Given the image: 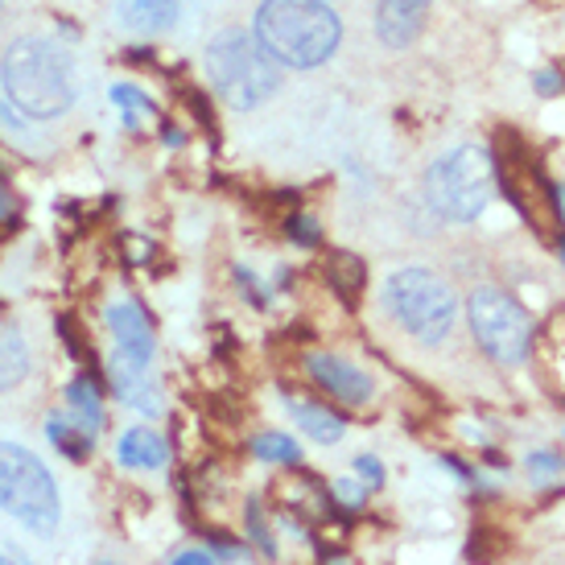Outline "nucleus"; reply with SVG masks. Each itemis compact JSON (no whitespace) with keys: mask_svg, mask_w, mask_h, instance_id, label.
<instances>
[{"mask_svg":"<svg viewBox=\"0 0 565 565\" xmlns=\"http://www.w3.org/2000/svg\"><path fill=\"white\" fill-rule=\"evenodd\" d=\"M0 83L9 92V104L33 120H54L71 108L75 99V79H71V58L63 46L50 38H17L4 46L0 58Z\"/></svg>","mask_w":565,"mask_h":565,"instance_id":"obj_2","label":"nucleus"},{"mask_svg":"<svg viewBox=\"0 0 565 565\" xmlns=\"http://www.w3.org/2000/svg\"><path fill=\"white\" fill-rule=\"evenodd\" d=\"M108 380H111V393L120 396L125 405L141 408V413H149V417L161 413V388H158V380L149 376V363L125 360V355L111 351Z\"/></svg>","mask_w":565,"mask_h":565,"instance_id":"obj_11","label":"nucleus"},{"mask_svg":"<svg viewBox=\"0 0 565 565\" xmlns=\"http://www.w3.org/2000/svg\"><path fill=\"white\" fill-rule=\"evenodd\" d=\"M104 322H108V334L116 343V355L137 363L153 360V327H149V318L137 301H111L104 310Z\"/></svg>","mask_w":565,"mask_h":565,"instance_id":"obj_8","label":"nucleus"},{"mask_svg":"<svg viewBox=\"0 0 565 565\" xmlns=\"http://www.w3.org/2000/svg\"><path fill=\"white\" fill-rule=\"evenodd\" d=\"M9 211H13V199H9V190L0 186V220H4V215H9Z\"/></svg>","mask_w":565,"mask_h":565,"instance_id":"obj_29","label":"nucleus"},{"mask_svg":"<svg viewBox=\"0 0 565 565\" xmlns=\"http://www.w3.org/2000/svg\"><path fill=\"white\" fill-rule=\"evenodd\" d=\"M289 239L301 244V248H315L322 236H318V223L310 220V215H294V220H289Z\"/></svg>","mask_w":565,"mask_h":565,"instance_id":"obj_22","label":"nucleus"},{"mask_svg":"<svg viewBox=\"0 0 565 565\" xmlns=\"http://www.w3.org/2000/svg\"><path fill=\"white\" fill-rule=\"evenodd\" d=\"M294 417H298V425L310 434L315 441H322V446H330V441L343 438V417H334L330 408L322 405H310V401H294Z\"/></svg>","mask_w":565,"mask_h":565,"instance_id":"obj_17","label":"nucleus"},{"mask_svg":"<svg viewBox=\"0 0 565 565\" xmlns=\"http://www.w3.org/2000/svg\"><path fill=\"white\" fill-rule=\"evenodd\" d=\"M256 38L281 66L315 71L343 42V21L327 0H265L256 9Z\"/></svg>","mask_w":565,"mask_h":565,"instance_id":"obj_1","label":"nucleus"},{"mask_svg":"<svg viewBox=\"0 0 565 565\" xmlns=\"http://www.w3.org/2000/svg\"><path fill=\"white\" fill-rule=\"evenodd\" d=\"M0 512L38 536H54L63 520V500L50 467L17 441H0Z\"/></svg>","mask_w":565,"mask_h":565,"instance_id":"obj_4","label":"nucleus"},{"mask_svg":"<svg viewBox=\"0 0 565 565\" xmlns=\"http://www.w3.org/2000/svg\"><path fill=\"white\" fill-rule=\"evenodd\" d=\"M495 194V170L479 145H458L425 173V203L450 223L479 220Z\"/></svg>","mask_w":565,"mask_h":565,"instance_id":"obj_5","label":"nucleus"},{"mask_svg":"<svg viewBox=\"0 0 565 565\" xmlns=\"http://www.w3.org/2000/svg\"><path fill=\"white\" fill-rule=\"evenodd\" d=\"M116 9L132 33H166L178 21V0H120Z\"/></svg>","mask_w":565,"mask_h":565,"instance_id":"obj_14","label":"nucleus"},{"mask_svg":"<svg viewBox=\"0 0 565 565\" xmlns=\"http://www.w3.org/2000/svg\"><path fill=\"white\" fill-rule=\"evenodd\" d=\"M111 104H116V111H120L125 128H145L149 120H153V104L145 99V92L128 87V83H116V87H111Z\"/></svg>","mask_w":565,"mask_h":565,"instance_id":"obj_19","label":"nucleus"},{"mask_svg":"<svg viewBox=\"0 0 565 565\" xmlns=\"http://www.w3.org/2000/svg\"><path fill=\"white\" fill-rule=\"evenodd\" d=\"M46 438L54 441V450H58V455H66L71 462H83V458L92 455V441H95V438H87L75 422L58 417V413H54V417H46Z\"/></svg>","mask_w":565,"mask_h":565,"instance_id":"obj_18","label":"nucleus"},{"mask_svg":"<svg viewBox=\"0 0 565 565\" xmlns=\"http://www.w3.org/2000/svg\"><path fill=\"white\" fill-rule=\"evenodd\" d=\"M252 455L260 458V462H285V467H294L301 458V446L294 438H285V434H260V438L252 441Z\"/></svg>","mask_w":565,"mask_h":565,"instance_id":"obj_20","label":"nucleus"},{"mask_svg":"<svg viewBox=\"0 0 565 565\" xmlns=\"http://www.w3.org/2000/svg\"><path fill=\"white\" fill-rule=\"evenodd\" d=\"M384 306L417 343H441L458 318L455 289L429 268H401L384 285Z\"/></svg>","mask_w":565,"mask_h":565,"instance_id":"obj_6","label":"nucleus"},{"mask_svg":"<svg viewBox=\"0 0 565 565\" xmlns=\"http://www.w3.org/2000/svg\"><path fill=\"white\" fill-rule=\"evenodd\" d=\"M557 75H553V71H545V75H536V87H541V92H557Z\"/></svg>","mask_w":565,"mask_h":565,"instance_id":"obj_27","label":"nucleus"},{"mask_svg":"<svg viewBox=\"0 0 565 565\" xmlns=\"http://www.w3.org/2000/svg\"><path fill=\"white\" fill-rule=\"evenodd\" d=\"M339 503H347V508H360L363 500H367V487L351 483V479H334V491H330Z\"/></svg>","mask_w":565,"mask_h":565,"instance_id":"obj_23","label":"nucleus"},{"mask_svg":"<svg viewBox=\"0 0 565 565\" xmlns=\"http://www.w3.org/2000/svg\"><path fill=\"white\" fill-rule=\"evenodd\" d=\"M66 413H71V422L79 425L87 438H99V429H104V396H99V388L87 376L66 384Z\"/></svg>","mask_w":565,"mask_h":565,"instance_id":"obj_13","label":"nucleus"},{"mask_svg":"<svg viewBox=\"0 0 565 565\" xmlns=\"http://www.w3.org/2000/svg\"><path fill=\"white\" fill-rule=\"evenodd\" d=\"M306 367H310V376L318 380V388L330 393L334 401H343V405H367L372 393H376V384L363 376L355 363L334 360V355H310Z\"/></svg>","mask_w":565,"mask_h":565,"instance_id":"obj_10","label":"nucleus"},{"mask_svg":"<svg viewBox=\"0 0 565 565\" xmlns=\"http://www.w3.org/2000/svg\"><path fill=\"white\" fill-rule=\"evenodd\" d=\"M565 462L557 455H550V450H541V455H529V475H533L536 483L541 479H553V475H562Z\"/></svg>","mask_w":565,"mask_h":565,"instance_id":"obj_21","label":"nucleus"},{"mask_svg":"<svg viewBox=\"0 0 565 565\" xmlns=\"http://www.w3.org/2000/svg\"><path fill=\"white\" fill-rule=\"evenodd\" d=\"M0 565H30V562H25V557H21V553L4 550V553H0Z\"/></svg>","mask_w":565,"mask_h":565,"instance_id":"obj_28","label":"nucleus"},{"mask_svg":"<svg viewBox=\"0 0 565 565\" xmlns=\"http://www.w3.org/2000/svg\"><path fill=\"white\" fill-rule=\"evenodd\" d=\"M248 529H252V541H256L265 553H273V536H268L265 520H260V503H256V500L248 503Z\"/></svg>","mask_w":565,"mask_h":565,"instance_id":"obj_24","label":"nucleus"},{"mask_svg":"<svg viewBox=\"0 0 565 565\" xmlns=\"http://www.w3.org/2000/svg\"><path fill=\"white\" fill-rule=\"evenodd\" d=\"M116 455H120V462L132 467V471H161V467L170 462V446H166L161 434L137 425V429H128L125 438H120Z\"/></svg>","mask_w":565,"mask_h":565,"instance_id":"obj_12","label":"nucleus"},{"mask_svg":"<svg viewBox=\"0 0 565 565\" xmlns=\"http://www.w3.org/2000/svg\"><path fill=\"white\" fill-rule=\"evenodd\" d=\"M170 565H215V557L203 553V550H186V553H178Z\"/></svg>","mask_w":565,"mask_h":565,"instance_id":"obj_26","label":"nucleus"},{"mask_svg":"<svg viewBox=\"0 0 565 565\" xmlns=\"http://www.w3.org/2000/svg\"><path fill=\"white\" fill-rule=\"evenodd\" d=\"M355 471H360L363 487H380V483H384V471H380V458H372V455H360V458H355Z\"/></svg>","mask_w":565,"mask_h":565,"instance_id":"obj_25","label":"nucleus"},{"mask_svg":"<svg viewBox=\"0 0 565 565\" xmlns=\"http://www.w3.org/2000/svg\"><path fill=\"white\" fill-rule=\"evenodd\" d=\"M30 376V347L13 327H0V393H13Z\"/></svg>","mask_w":565,"mask_h":565,"instance_id":"obj_15","label":"nucleus"},{"mask_svg":"<svg viewBox=\"0 0 565 565\" xmlns=\"http://www.w3.org/2000/svg\"><path fill=\"white\" fill-rule=\"evenodd\" d=\"M562 260H565V239H562Z\"/></svg>","mask_w":565,"mask_h":565,"instance_id":"obj_30","label":"nucleus"},{"mask_svg":"<svg viewBox=\"0 0 565 565\" xmlns=\"http://www.w3.org/2000/svg\"><path fill=\"white\" fill-rule=\"evenodd\" d=\"M206 79L236 111H248L265 104L281 87V63L260 46L256 33L220 30L206 42Z\"/></svg>","mask_w":565,"mask_h":565,"instance_id":"obj_3","label":"nucleus"},{"mask_svg":"<svg viewBox=\"0 0 565 565\" xmlns=\"http://www.w3.org/2000/svg\"><path fill=\"white\" fill-rule=\"evenodd\" d=\"M467 322L475 343L483 347L495 363H524L533 351V318L524 315L516 298L503 289H475L467 298Z\"/></svg>","mask_w":565,"mask_h":565,"instance_id":"obj_7","label":"nucleus"},{"mask_svg":"<svg viewBox=\"0 0 565 565\" xmlns=\"http://www.w3.org/2000/svg\"><path fill=\"white\" fill-rule=\"evenodd\" d=\"M0 4H4V0H0Z\"/></svg>","mask_w":565,"mask_h":565,"instance_id":"obj_31","label":"nucleus"},{"mask_svg":"<svg viewBox=\"0 0 565 565\" xmlns=\"http://www.w3.org/2000/svg\"><path fill=\"white\" fill-rule=\"evenodd\" d=\"M434 0H376V33L388 50H405L429 21Z\"/></svg>","mask_w":565,"mask_h":565,"instance_id":"obj_9","label":"nucleus"},{"mask_svg":"<svg viewBox=\"0 0 565 565\" xmlns=\"http://www.w3.org/2000/svg\"><path fill=\"white\" fill-rule=\"evenodd\" d=\"M327 277L339 298L355 301L363 294V285H367V265H363L360 256H351V252H334L327 260Z\"/></svg>","mask_w":565,"mask_h":565,"instance_id":"obj_16","label":"nucleus"}]
</instances>
